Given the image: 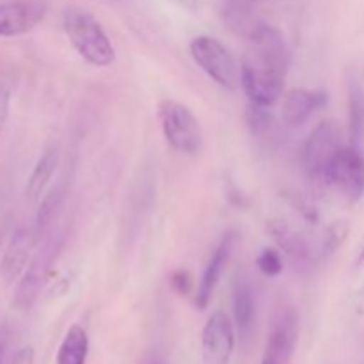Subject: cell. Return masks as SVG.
Returning <instances> with one entry per match:
<instances>
[{
    "mask_svg": "<svg viewBox=\"0 0 364 364\" xmlns=\"http://www.w3.org/2000/svg\"><path fill=\"white\" fill-rule=\"evenodd\" d=\"M299 341V315L294 308H284L274 316L262 364H290Z\"/></svg>",
    "mask_w": 364,
    "mask_h": 364,
    "instance_id": "cell-7",
    "label": "cell"
},
{
    "mask_svg": "<svg viewBox=\"0 0 364 364\" xmlns=\"http://www.w3.org/2000/svg\"><path fill=\"white\" fill-rule=\"evenodd\" d=\"M63 28L75 52L91 66L107 68L116 60L112 41L89 11L68 7L63 14Z\"/></svg>",
    "mask_w": 364,
    "mask_h": 364,
    "instance_id": "cell-1",
    "label": "cell"
},
{
    "mask_svg": "<svg viewBox=\"0 0 364 364\" xmlns=\"http://www.w3.org/2000/svg\"><path fill=\"white\" fill-rule=\"evenodd\" d=\"M89 354V336L85 329L78 323L68 329L66 336L60 341L57 350V364H85Z\"/></svg>",
    "mask_w": 364,
    "mask_h": 364,
    "instance_id": "cell-18",
    "label": "cell"
},
{
    "mask_svg": "<svg viewBox=\"0 0 364 364\" xmlns=\"http://www.w3.org/2000/svg\"><path fill=\"white\" fill-rule=\"evenodd\" d=\"M171 288L176 291L180 297H187L192 291V276L187 269L174 270L171 276Z\"/></svg>",
    "mask_w": 364,
    "mask_h": 364,
    "instance_id": "cell-26",
    "label": "cell"
},
{
    "mask_svg": "<svg viewBox=\"0 0 364 364\" xmlns=\"http://www.w3.org/2000/svg\"><path fill=\"white\" fill-rule=\"evenodd\" d=\"M327 185L338 188L350 201L364 196V155L355 146H343L327 174Z\"/></svg>",
    "mask_w": 364,
    "mask_h": 364,
    "instance_id": "cell-8",
    "label": "cell"
},
{
    "mask_svg": "<svg viewBox=\"0 0 364 364\" xmlns=\"http://www.w3.org/2000/svg\"><path fill=\"white\" fill-rule=\"evenodd\" d=\"M46 262L41 255L32 258L31 265L23 272V276L18 281L16 291H14L13 306L18 311H28L34 306L39 291H41L43 281H45Z\"/></svg>",
    "mask_w": 364,
    "mask_h": 364,
    "instance_id": "cell-16",
    "label": "cell"
},
{
    "mask_svg": "<svg viewBox=\"0 0 364 364\" xmlns=\"http://www.w3.org/2000/svg\"><path fill=\"white\" fill-rule=\"evenodd\" d=\"M348 137L361 149L364 142V89L355 78L348 80Z\"/></svg>",
    "mask_w": 364,
    "mask_h": 364,
    "instance_id": "cell-19",
    "label": "cell"
},
{
    "mask_svg": "<svg viewBox=\"0 0 364 364\" xmlns=\"http://www.w3.org/2000/svg\"><path fill=\"white\" fill-rule=\"evenodd\" d=\"M36 242H38V235L34 230L20 228L14 231L0 259V279L4 283L14 284L20 281L27 267L31 265Z\"/></svg>",
    "mask_w": 364,
    "mask_h": 364,
    "instance_id": "cell-11",
    "label": "cell"
},
{
    "mask_svg": "<svg viewBox=\"0 0 364 364\" xmlns=\"http://www.w3.org/2000/svg\"><path fill=\"white\" fill-rule=\"evenodd\" d=\"M224 2H228V4H245V6H252V4L258 2V0H224Z\"/></svg>",
    "mask_w": 364,
    "mask_h": 364,
    "instance_id": "cell-31",
    "label": "cell"
},
{
    "mask_svg": "<svg viewBox=\"0 0 364 364\" xmlns=\"http://www.w3.org/2000/svg\"><path fill=\"white\" fill-rule=\"evenodd\" d=\"M41 0H13L0 4V38H16L38 27L46 16Z\"/></svg>",
    "mask_w": 364,
    "mask_h": 364,
    "instance_id": "cell-9",
    "label": "cell"
},
{
    "mask_svg": "<svg viewBox=\"0 0 364 364\" xmlns=\"http://www.w3.org/2000/svg\"><path fill=\"white\" fill-rule=\"evenodd\" d=\"M364 262V247L361 249V252H359V263Z\"/></svg>",
    "mask_w": 364,
    "mask_h": 364,
    "instance_id": "cell-33",
    "label": "cell"
},
{
    "mask_svg": "<svg viewBox=\"0 0 364 364\" xmlns=\"http://www.w3.org/2000/svg\"><path fill=\"white\" fill-rule=\"evenodd\" d=\"M159 119L164 137L176 151L185 155H198L201 151V124L188 107L169 98L162 100L159 103Z\"/></svg>",
    "mask_w": 364,
    "mask_h": 364,
    "instance_id": "cell-3",
    "label": "cell"
},
{
    "mask_svg": "<svg viewBox=\"0 0 364 364\" xmlns=\"http://www.w3.org/2000/svg\"><path fill=\"white\" fill-rule=\"evenodd\" d=\"M237 347V329L224 311L208 316L201 334L203 364H230Z\"/></svg>",
    "mask_w": 364,
    "mask_h": 364,
    "instance_id": "cell-6",
    "label": "cell"
},
{
    "mask_svg": "<svg viewBox=\"0 0 364 364\" xmlns=\"http://www.w3.org/2000/svg\"><path fill=\"white\" fill-rule=\"evenodd\" d=\"M247 41L251 46L244 59L270 71V73H276L283 78L287 77L291 57L287 39L281 34L279 28L269 23H262Z\"/></svg>",
    "mask_w": 364,
    "mask_h": 364,
    "instance_id": "cell-5",
    "label": "cell"
},
{
    "mask_svg": "<svg viewBox=\"0 0 364 364\" xmlns=\"http://www.w3.org/2000/svg\"><path fill=\"white\" fill-rule=\"evenodd\" d=\"M224 20L233 28L237 34L244 36L245 39L251 38L259 25L263 23L258 16L251 11V6L245 4H228L224 7Z\"/></svg>",
    "mask_w": 364,
    "mask_h": 364,
    "instance_id": "cell-20",
    "label": "cell"
},
{
    "mask_svg": "<svg viewBox=\"0 0 364 364\" xmlns=\"http://www.w3.org/2000/svg\"><path fill=\"white\" fill-rule=\"evenodd\" d=\"M284 198H287V201L290 203V205L294 206V208L297 210L299 213H301L302 219H304L306 223H309V224L318 223V220H320L318 212H316V210L313 208V206L309 205V203L306 201L302 196L295 194V192H284Z\"/></svg>",
    "mask_w": 364,
    "mask_h": 364,
    "instance_id": "cell-25",
    "label": "cell"
},
{
    "mask_svg": "<svg viewBox=\"0 0 364 364\" xmlns=\"http://www.w3.org/2000/svg\"><path fill=\"white\" fill-rule=\"evenodd\" d=\"M256 265H258L259 272L267 277H277L283 272V258H281V251L272 247L262 249V252L256 258Z\"/></svg>",
    "mask_w": 364,
    "mask_h": 364,
    "instance_id": "cell-24",
    "label": "cell"
},
{
    "mask_svg": "<svg viewBox=\"0 0 364 364\" xmlns=\"http://www.w3.org/2000/svg\"><path fill=\"white\" fill-rule=\"evenodd\" d=\"M327 103H329V95L322 89L295 87L283 96L281 116L287 124L301 127L316 110L323 109Z\"/></svg>",
    "mask_w": 364,
    "mask_h": 364,
    "instance_id": "cell-14",
    "label": "cell"
},
{
    "mask_svg": "<svg viewBox=\"0 0 364 364\" xmlns=\"http://www.w3.org/2000/svg\"><path fill=\"white\" fill-rule=\"evenodd\" d=\"M245 124L256 137L267 134L274 124V114L270 112V107L249 102L247 107H245Z\"/></svg>",
    "mask_w": 364,
    "mask_h": 364,
    "instance_id": "cell-23",
    "label": "cell"
},
{
    "mask_svg": "<svg viewBox=\"0 0 364 364\" xmlns=\"http://www.w3.org/2000/svg\"><path fill=\"white\" fill-rule=\"evenodd\" d=\"M348 233H350V226H348L347 220L340 219L331 223L326 228V231H323L322 244H320L318 249V258H329V256H333L345 244Z\"/></svg>",
    "mask_w": 364,
    "mask_h": 364,
    "instance_id": "cell-22",
    "label": "cell"
},
{
    "mask_svg": "<svg viewBox=\"0 0 364 364\" xmlns=\"http://www.w3.org/2000/svg\"><path fill=\"white\" fill-rule=\"evenodd\" d=\"M267 231L276 242L277 249L294 263L297 269L304 270L315 263V252L309 247L308 240L295 230L291 224L283 219H270L267 223Z\"/></svg>",
    "mask_w": 364,
    "mask_h": 364,
    "instance_id": "cell-13",
    "label": "cell"
},
{
    "mask_svg": "<svg viewBox=\"0 0 364 364\" xmlns=\"http://www.w3.org/2000/svg\"><path fill=\"white\" fill-rule=\"evenodd\" d=\"M235 242H237V233H235V231H228V233L220 238L217 247L213 249L212 256H210L208 263H206L205 267V272H203L201 279H199L198 291H196L194 297V304L199 311H205V309L208 308L210 302H212L217 284H219L220 277H223L224 274V269H226L228 262H230V255Z\"/></svg>",
    "mask_w": 364,
    "mask_h": 364,
    "instance_id": "cell-12",
    "label": "cell"
},
{
    "mask_svg": "<svg viewBox=\"0 0 364 364\" xmlns=\"http://www.w3.org/2000/svg\"><path fill=\"white\" fill-rule=\"evenodd\" d=\"M63 198H64V192L59 185H57V187H52L48 191V194L43 196L41 203H39L38 213H36L34 231L36 235H38V238L45 233L46 228L53 223L55 215L59 213L60 205H63Z\"/></svg>",
    "mask_w": 364,
    "mask_h": 364,
    "instance_id": "cell-21",
    "label": "cell"
},
{
    "mask_svg": "<svg viewBox=\"0 0 364 364\" xmlns=\"http://www.w3.org/2000/svg\"><path fill=\"white\" fill-rule=\"evenodd\" d=\"M191 55L194 63L215 80L220 87L235 91L240 84L237 63L230 50L212 36H198L191 41Z\"/></svg>",
    "mask_w": 364,
    "mask_h": 364,
    "instance_id": "cell-4",
    "label": "cell"
},
{
    "mask_svg": "<svg viewBox=\"0 0 364 364\" xmlns=\"http://www.w3.org/2000/svg\"><path fill=\"white\" fill-rule=\"evenodd\" d=\"M354 311H355V315L364 316V287L361 288V291L358 294V297H355Z\"/></svg>",
    "mask_w": 364,
    "mask_h": 364,
    "instance_id": "cell-30",
    "label": "cell"
},
{
    "mask_svg": "<svg viewBox=\"0 0 364 364\" xmlns=\"http://www.w3.org/2000/svg\"><path fill=\"white\" fill-rule=\"evenodd\" d=\"M9 109H11V87L7 84L0 82V132L6 127L7 119H9Z\"/></svg>",
    "mask_w": 364,
    "mask_h": 364,
    "instance_id": "cell-27",
    "label": "cell"
},
{
    "mask_svg": "<svg viewBox=\"0 0 364 364\" xmlns=\"http://www.w3.org/2000/svg\"><path fill=\"white\" fill-rule=\"evenodd\" d=\"M57 167H59V153H57L55 148H48L39 156L34 169L28 174L27 183H25V198H27V201H41V196L45 194L46 187L52 181Z\"/></svg>",
    "mask_w": 364,
    "mask_h": 364,
    "instance_id": "cell-17",
    "label": "cell"
},
{
    "mask_svg": "<svg viewBox=\"0 0 364 364\" xmlns=\"http://www.w3.org/2000/svg\"><path fill=\"white\" fill-rule=\"evenodd\" d=\"M142 364H166V359L159 354V352H149L142 359Z\"/></svg>",
    "mask_w": 364,
    "mask_h": 364,
    "instance_id": "cell-29",
    "label": "cell"
},
{
    "mask_svg": "<svg viewBox=\"0 0 364 364\" xmlns=\"http://www.w3.org/2000/svg\"><path fill=\"white\" fill-rule=\"evenodd\" d=\"M240 85L249 102L263 107H272L283 95L284 78L249 63L247 59H242Z\"/></svg>",
    "mask_w": 364,
    "mask_h": 364,
    "instance_id": "cell-10",
    "label": "cell"
},
{
    "mask_svg": "<svg viewBox=\"0 0 364 364\" xmlns=\"http://www.w3.org/2000/svg\"><path fill=\"white\" fill-rule=\"evenodd\" d=\"M36 354H34V348L32 347H23L13 355L9 364H34Z\"/></svg>",
    "mask_w": 364,
    "mask_h": 364,
    "instance_id": "cell-28",
    "label": "cell"
},
{
    "mask_svg": "<svg viewBox=\"0 0 364 364\" xmlns=\"http://www.w3.org/2000/svg\"><path fill=\"white\" fill-rule=\"evenodd\" d=\"M181 4H183L185 7H191V9H194V6H196V0H180Z\"/></svg>",
    "mask_w": 364,
    "mask_h": 364,
    "instance_id": "cell-32",
    "label": "cell"
},
{
    "mask_svg": "<svg viewBox=\"0 0 364 364\" xmlns=\"http://www.w3.org/2000/svg\"><path fill=\"white\" fill-rule=\"evenodd\" d=\"M341 148V130L334 121L316 124L301 149V166L306 176L315 183L327 185V174Z\"/></svg>",
    "mask_w": 364,
    "mask_h": 364,
    "instance_id": "cell-2",
    "label": "cell"
},
{
    "mask_svg": "<svg viewBox=\"0 0 364 364\" xmlns=\"http://www.w3.org/2000/svg\"><path fill=\"white\" fill-rule=\"evenodd\" d=\"M233 316L235 329L242 341H247L252 334L256 318V301L252 284L247 276H238L233 287Z\"/></svg>",
    "mask_w": 364,
    "mask_h": 364,
    "instance_id": "cell-15",
    "label": "cell"
}]
</instances>
